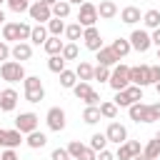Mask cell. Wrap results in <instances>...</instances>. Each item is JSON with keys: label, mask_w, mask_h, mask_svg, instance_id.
I'll use <instances>...</instances> for the list:
<instances>
[{"label": "cell", "mask_w": 160, "mask_h": 160, "mask_svg": "<svg viewBox=\"0 0 160 160\" xmlns=\"http://www.w3.org/2000/svg\"><path fill=\"white\" fill-rule=\"evenodd\" d=\"M128 112H130V120H135V122H152L150 105H145V102H132L128 108Z\"/></svg>", "instance_id": "11"}, {"label": "cell", "mask_w": 160, "mask_h": 160, "mask_svg": "<svg viewBox=\"0 0 160 160\" xmlns=\"http://www.w3.org/2000/svg\"><path fill=\"white\" fill-rule=\"evenodd\" d=\"M68 15H70V2H68V0H58V2L52 5V18H60V20H62V18H68Z\"/></svg>", "instance_id": "26"}, {"label": "cell", "mask_w": 160, "mask_h": 160, "mask_svg": "<svg viewBox=\"0 0 160 160\" xmlns=\"http://www.w3.org/2000/svg\"><path fill=\"white\" fill-rule=\"evenodd\" d=\"M115 160H132V150H130V145H128V142H122V145H118V152H115Z\"/></svg>", "instance_id": "39"}, {"label": "cell", "mask_w": 160, "mask_h": 160, "mask_svg": "<svg viewBox=\"0 0 160 160\" xmlns=\"http://www.w3.org/2000/svg\"><path fill=\"white\" fill-rule=\"evenodd\" d=\"M42 48H45V52H48V55H60V52H62V48H65V42H62L60 38L50 35V38H48V42H45Z\"/></svg>", "instance_id": "22"}, {"label": "cell", "mask_w": 160, "mask_h": 160, "mask_svg": "<svg viewBox=\"0 0 160 160\" xmlns=\"http://www.w3.org/2000/svg\"><path fill=\"white\" fill-rule=\"evenodd\" d=\"M0 160H20V158H18V152H15V150H10V148H8L5 152H0Z\"/></svg>", "instance_id": "46"}, {"label": "cell", "mask_w": 160, "mask_h": 160, "mask_svg": "<svg viewBox=\"0 0 160 160\" xmlns=\"http://www.w3.org/2000/svg\"><path fill=\"white\" fill-rule=\"evenodd\" d=\"M155 138H158V140H160V130H158V135H155Z\"/></svg>", "instance_id": "58"}, {"label": "cell", "mask_w": 160, "mask_h": 160, "mask_svg": "<svg viewBox=\"0 0 160 160\" xmlns=\"http://www.w3.org/2000/svg\"><path fill=\"white\" fill-rule=\"evenodd\" d=\"M92 80L108 82V80H110V70H108V68H102V65H98V68H95V75H92Z\"/></svg>", "instance_id": "41"}, {"label": "cell", "mask_w": 160, "mask_h": 160, "mask_svg": "<svg viewBox=\"0 0 160 160\" xmlns=\"http://www.w3.org/2000/svg\"><path fill=\"white\" fill-rule=\"evenodd\" d=\"M82 32H85V28H82L80 22H72V25H68V28H65L68 40H72V42H75V40H80V38H82Z\"/></svg>", "instance_id": "29"}, {"label": "cell", "mask_w": 160, "mask_h": 160, "mask_svg": "<svg viewBox=\"0 0 160 160\" xmlns=\"http://www.w3.org/2000/svg\"><path fill=\"white\" fill-rule=\"evenodd\" d=\"M38 115L35 112H20L18 118H15V130H20L22 135H30V132H35L38 130Z\"/></svg>", "instance_id": "4"}, {"label": "cell", "mask_w": 160, "mask_h": 160, "mask_svg": "<svg viewBox=\"0 0 160 160\" xmlns=\"http://www.w3.org/2000/svg\"><path fill=\"white\" fill-rule=\"evenodd\" d=\"M100 115L108 118V120H115V115H118V105H115V102H100Z\"/></svg>", "instance_id": "35"}, {"label": "cell", "mask_w": 160, "mask_h": 160, "mask_svg": "<svg viewBox=\"0 0 160 160\" xmlns=\"http://www.w3.org/2000/svg\"><path fill=\"white\" fill-rule=\"evenodd\" d=\"M2 20H5V12H2V10H0V22H2Z\"/></svg>", "instance_id": "56"}, {"label": "cell", "mask_w": 160, "mask_h": 160, "mask_svg": "<svg viewBox=\"0 0 160 160\" xmlns=\"http://www.w3.org/2000/svg\"><path fill=\"white\" fill-rule=\"evenodd\" d=\"M12 55V48H8V42H0V60H8Z\"/></svg>", "instance_id": "44"}, {"label": "cell", "mask_w": 160, "mask_h": 160, "mask_svg": "<svg viewBox=\"0 0 160 160\" xmlns=\"http://www.w3.org/2000/svg\"><path fill=\"white\" fill-rule=\"evenodd\" d=\"M2 38L20 42V22H5L2 25Z\"/></svg>", "instance_id": "21"}, {"label": "cell", "mask_w": 160, "mask_h": 160, "mask_svg": "<svg viewBox=\"0 0 160 160\" xmlns=\"http://www.w3.org/2000/svg\"><path fill=\"white\" fill-rule=\"evenodd\" d=\"M100 105H88L85 108V112H82V120L88 122V125H95V122H100Z\"/></svg>", "instance_id": "23"}, {"label": "cell", "mask_w": 160, "mask_h": 160, "mask_svg": "<svg viewBox=\"0 0 160 160\" xmlns=\"http://www.w3.org/2000/svg\"><path fill=\"white\" fill-rule=\"evenodd\" d=\"M150 38H152V45H158V48H160V28H158V30H152V35H150Z\"/></svg>", "instance_id": "50"}, {"label": "cell", "mask_w": 160, "mask_h": 160, "mask_svg": "<svg viewBox=\"0 0 160 160\" xmlns=\"http://www.w3.org/2000/svg\"><path fill=\"white\" fill-rule=\"evenodd\" d=\"M155 90H158V95H160V82H155Z\"/></svg>", "instance_id": "57"}, {"label": "cell", "mask_w": 160, "mask_h": 160, "mask_svg": "<svg viewBox=\"0 0 160 160\" xmlns=\"http://www.w3.org/2000/svg\"><path fill=\"white\" fill-rule=\"evenodd\" d=\"M125 95H128L130 102H140V100H142V88H138V85H128V88H125Z\"/></svg>", "instance_id": "37"}, {"label": "cell", "mask_w": 160, "mask_h": 160, "mask_svg": "<svg viewBox=\"0 0 160 160\" xmlns=\"http://www.w3.org/2000/svg\"><path fill=\"white\" fill-rule=\"evenodd\" d=\"M130 85H138V88L152 85V78H150V65H135V68H130Z\"/></svg>", "instance_id": "6"}, {"label": "cell", "mask_w": 160, "mask_h": 160, "mask_svg": "<svg viewBox=\"0 0 160 160\" xmlns=\"http://www.w3.org/2000/svg\"><path fill=\"white\" fill-rule=\"evenodd\" d=\"M50 160H70L68 148H55V150H52V155H50Z\"/></svg>", "instance_id": "43"}, {"label": "cell", "mask_w": 160, "mask_h": 160, "mask_svg": "<svg viewBox=\"0 0 160 160\" xmlns=\"http://www.w3.org/2000/svg\"><path fill=\"white\" fill-rule=\"evenodd\" d=\"M12 58H15L18 62L30 60V58H32V48H30V42H15V45H12Z\"/></svg>", "instance_id": "16"}, {"label": "cell", "mask_w": 160, "mask_h": 160, "mask_svg": "<svg viewBox=\"0 0 160 160\" xmlns=\"http://www.w3.org/2000/svg\"><path fill=\"white\" fill-rule=\"evenodd\" d=\"M158 60H160V48H158Z\"/></svg>", "instance_id": "59"}, {"label": "cell", "mask_w": 160, "mask_h": 160, "mask_svg": "<svg viewBox=\"0 0 160 160\" xmlns=\"http://www.w3.org/2000/svg\"><path fill=\"white\" fill-rule=\"evenodd\" d=\"M75 75L80 78V82H90L92 80V75H95V68L90 65V62H78V70H75Z\"/></svg>", "instance_id": "20"}, {"label": "cell", "mask_w": 160, "mask_h": 160, "mask_svg": "<svg viewBox=\"0 0 160 160\" xmlns=\"http://www.w3.org/2000/svg\"><path fill=\"white\" fill-rule=\"evenodd\" d=\"M98 65H102V68H115L118 65V55L112 52V48H100L98 50Z\"/></svg>", "instance_id": "15"}, {"label": "cell", "mask_w": 160, "mask_h": 160, "mask_svg": "<svg viewBox=\"0 0 160 160\" xmlns=\"http://www.w3.org/2000/svg\"><path fill=\"white\" fill-rule=\"evenodd\" d=\"M142 155H145V158H150V160H158V158H160V140H158V138H155V140H150V142L145 145Z\"/></svg>", "instance_id": "27"}, {"label": "cell", "mask_w": 160, "mask_h": 160, "mask_svg": "<svg viewBox=\"0 0 160 160\" xmlns=\"http://www.w3.org/2000/svg\"><path fill=\"white\" fill-rule=\"evenodd\" d=\"M98 15H100L102 20H112V18L118 15V5H115L112 0H102V2L98 5Z\"/></svg>", "instance_id": "17"}, {"label": "cell", "mask_w": 160, "mask_h": 160, "mask_svg": "<svg viewBox=\"0 0 160 160\" xmlns=\"http://www.w3.org/2000/svg\"><path fill=\"white\" fill-rule=\"evenodd\" d=\"M2 2H5V0H0V5H2Z\"/></svg>", "instance_id": "60"}, {"label": "cell", "mask_w": 160, "mask_h": 160, "mask_svg": "<svg viewBox=\"0 0 160 160\" xmlns=\"http://www.w3.org/2000/svg\"><path fill=\"white\" fill-rule=\"evenodd\" d=\"M128 145H130V150H132V158L142 152V148H140V142H138V140H128Z\"/></svg>", "instance_id": "48"}, {"label": "cell", "mask_w": 160, "mask_h": 160, "mask_svg": "<svg viewBox=\"0 0 160 160\" xmlns=\"http://www.w3.org/2000/svg\"><path fill=\"white\" fill-rule=\"evenodd\" d=\"M72 92H75L78 100H88L90 92H92V88H90V82H78V85L72 88Z\"/></svg>", "instance_id": "33"}, {"label": "cell", "mask_w": 160, "mask_h": 160, "mask_svg": "<svg viewBox=\"0 0 160 160\" xmlns=\"http://www.w3.org/2000/svg\"><path fill=\"white\" fill-rule=\"evenodd\" d=\"M132 160H150V158H145V155H142V152H140V155H135V158H132Z\"/></svg>", "instance_id": "54"}, {"label": "cell", "mask_w": 160, "mask_h": 160, "mask_svg": "<svg viewBox=\"0 0 160 160\" xmlns=\"http://www.w3.org/2000/svg\"><path fill=\"white\" fill-rule=\"evenodd\" d=\"M105 145H108V138H105V132H95V135L90 138V148H92L95 152H102V150H105Z\"/></svg>", "instance_id": "31"}, {"label": "cell", "mask_w": 160, "mask_h": 160, "mask_svg": "<svg viewBox=\"0 0 160 160\" xmlns=\"http://www.w3.org/2000/svg\"><path fill=\"white\" fill-rule=\"evenodd\" d=\"M5 145H8V130L0 128V148H5Z\"/></svg>", "instance_id": "51"}, {"label": "cell", "mask_w": 160, "mask_h": 160, "mask_svg": "<svg viewBox=\"0 0 160 160\" xmlns=\"http://www.w3.org/2000/svg\"><path fill=\"white\" fill-rule=\"evenodd\" d=\"M100 100H102V98H100V92H95V90H92V92H90V98H88L85 102H88V105H100Z\"/></svg>", "instance_id": "47"}, {"label": "cell", "mask_w": 160, "mask_h": 160, "mask_svg": "<svg viewBox=\"0 0 160 160\" xmlns=\"http://www.w3.org/2000/svg\"><path fill=\"white\" fill-rule=\"evenodd\" d=\"M150 78L152 82H160V65H150Z\"/></svg>", "instance_id": "49"}, {"label": "cell", "mask_w": 160, "mask_h": 160, "mask_svg": "<svg viewBox=\"0 0 160 160\" xmlns=\"http://www.w3.org/2000/svg\"><path fill=\"white\" fill-rule=\"evenodd\" d=\"M20 142H22V132H20V130H8V145H5V148L12 150V148H18Z\"/></svg>", "instance_id": "38"}, {"label": "cell", "mask_w": 160, "mask_h": 160, "mask_svg": "<svg viewBox=\"0 0 160 160\" xmlns=\"http://www.w3.org/2000/svg\"><path fill=\"white\" fill-rule=\"evenodd\" d=\"M32 150H38V148H42L45 142H48V138H45V132H40V130H35V132H30L28 135V140H25Z\"/></svg>", "instance_id": "25"}, {"label": "cell", "mask_w": 160, "mask_h": 160, "mask_svg": "<svg viewBox=\"0 0 160 160\" xmlns=\"http://www.w3.org/2000/svg\"><path fill=\"white\" fill-rule=\"evenodd\" d=\"M110 48H112V52L118 55V60H120V58H125V55L132 50L130 40H125V38H118V40H112V45H110Z\"/></svg>", "instance_id": "19"}, {"label": "cell", "mask_w": 160, "mask_h": 160, "mask_svg": "<svg viewBox=\"0 0 160 160\" xmlns=\"http://www.w3.org/2000/svg\"><path fill=\"white\" fill-rule=\"evenodd\" d=\"M0 75H2V80H8V82H20V80L28 78L22 62H18V60H5V62L0 65Z\"/></svg>", "instance_id": "1"}, {"label": "cell", "mask_w": 160, "mask_h": 160, "mask_svg": "<svg viewBox=\"0 0 160 160\" xmlns=\"http://www.w3.org/2000/svg\"><path fill=\"white\" fill-rule=\"evenodd\" d=\"M5 2H8V8H10L12 12H18V15L30 10V2H28V0H5Z\"/></svg>", "instance_id": "36"}, {"label": "cell", "mask_w": 160, "mask_h": 160, "mask_svg": "<svg viewBox=\"0 0 160 160\" xmlns=\"http://www.w3.org/2000/svg\"><path fill=\"white\" fill-rule=\"evenodd\" d=\"M38 2H42V5H48V8H52V5L58 2V0H38Z\"/></svg>", "instance_id": "53"}, {"label": "cell", "mask_w": 160, "mask_h": 160, "mask_svg": "<svg viewBox=\"0 0 160 160\" xmlns=\"http://www.w3.org/2000/svg\"><path fill=\"white\" fill-rule=\"evenodd\" d=\"M112 102H115L118 108H130V105H132V102L128 100V95H125V90H120V92H115V100H112Z\"/></svg>", "instance_id": "42"}, {"label": "cell", "mask_w": 160, "mask_h": 160, "mask_svg": "<svg viewBox=\"0 0 160 160\" xmlns=\"http://www.w3.org/2000/svg\"><path fill=\"white\" fill-rule=\"evenodd\" d=\"M22 85H25V100H28V102H40V100L45 98V88H42L40 78L30 75V78L22 80Z\"/></svg>", "instance_id": "3"}, {"label": "cell", "mask_w": 160, "mask_h": 160, "mask_svg": "<svg viewBox=\"0 0 160 160\" xmlns=\"http://www.w3.org/2000/svg\"><path fill=\"white\" fill-rule=\"evenodd\" d=\"M130 45H132V50H138V52H148L150 45H152V38H150L145 30H132V32H130Z\"/></svg>", "instance_id": "8"}, {"label": "cell", "mask_w": 160, "mask_h": 160, "mask_svg": "<svg viewBox=\"0 0 160 160\" xmlns=\"http://www.w3.org/2000/svg\"><path fill=\"white\" fill-rule=\"evenodd\" d=\"M28 15H30L32 20H38V25H42V22H50V18H52V8L42 5V2H32L30 10H28Z\"/></svg>", "instance_id": "10"}, {"label": "cell", "mask_w": 160, "mask_h": 160, "mask_svg": "<svg viewBox=\"0 0 160 160\" xmlns=\"http://www.w3.org/2000/svg\"><path fill=\"white\" fill-rule=\"evenodd\" d=\"M82 40H85V48H88V50H95V52H98V50L102 48V38H100L98 28H85Z\"/></svg>", "instance_id": "13"}, {"label": "cell", "mask_w": 160, "mask_h": 160, "mask_svg": "<svg viewBox=\"0 0 160 160\" xmlns=\"http://www.w3.org/2000/svg\"><path fill=\"white\" fill-rule=\"evenodd\" d=\"M45 120H48V128L50 130H55V132L65 130V110L62 108H50L48 115H45Z\"/></svg>", "instance_id": "9"}, {"label": "cell", "mask_w": 160, "mask_h": 160, "mask_svg": "<svg viewBox=\"0 0 160 160\" xmlns=\"http://www.w3.org/2000/svg\"><path fill=\"white\" fill-rule=\"evenodd\" d=\"M105 138H108V142L122 145V142H128V130H125V125H120V122H110L108 130H105Z\"/></svg>", "instance_id": "12"}, {"label": "cell", "mask_w": 160, "mask_h": 160, "mask_svg": "<svg viewBox=\"0 0 160 160\" xmlns=\"http://www.w3.org/2000/svg\"><path fill=\"white\" fill-rule=\"evenodd\" d=\"M48 68H50L52 72H62V70H65V58H62V55H50Z\"/></svg>", "instance_id": "34"}, {"label": "cell", "mask_w": 160, "mask_h": 160, "mask_svg": "<svg viewBox=\"0 0 160 160\" xmlns=\"http://www.w3.org/2000/svg\"><path fill=\"white\" fill-rule=\"evenodd\" d=\"M30 40H32L35 45H45V42H48V28L35 25V28H32V32H30Z\"/></svg>", "instance_id": "24"}, {"label": "cell", "mask_w": 160, "mask_h": 160, "mask_svg": "<svg viewBox=\"0 0 160 160\" xmlns=\"http://www.w3.org/2000/svg\"><path fill=\"white\" fill-rule=\"evenodd\" d=\"M15 105H18V92H15L12 88L2 90V92H0V110L10 112V110H15Z\"/></svg>", "instance_id": "14"}, {"label": "cell", "mask_w": 160, "mask_h": 160, "mask_svg": "<svg viewBox=\"0 0 160 160\" xmlns=\"http://www.w3.org/2000/svg\"><path fill=\"white\" fill-rule=\"evenodd\" d=\"M142 22H145L148 28L158 30V28H160V12H158V10H148V12L142 15Z\"/></svg>", "instance_id": "32"}, {"label": "cell", "mask_w": 160, "mask_h": 160, "mask_svg": "<svg viewBox=\"0 0 160 160\" xmlns=\"http://www.w3.org/2000/svg\"><path fill=\"white\" fill-rule=\"evenodd\" d=\"M60 55H62L65 60H78V45H75V42H68Z\"/></svg>", "instance_id": "40"}, {"label": "cell", "mask_w": 160, "mask_h": 160, "mask_svg": "<svg viewBox=\"0 0 160 160\" xmlns=\"http://www.w3.org/2000/svg\"><path fill=\"white\" fill-rule=\"evenodd\" d=\"M68 2H78V5H82V2H85V0H68Z\"/></svg>", "instance_id": "55"}, {"label": "cell", "mask_w": 160, "mask_h": 160, "mask_svg": "<svg viewBox=\"0 0 160 160\" xmlns=\"http://www.w3.org/2000/svg\"><path fill=\"white\" fill-rule=\"evenodd\" d=\"M140 18H142V15H140V10H138L135 5H128V8H122V12H120V20L128 22V25H135Z\"/></svg>", "instance_id": "18"}, {"label": "cell", "mask_w": 160, "mask_h": 160, "mask_svg": "<svg viewBox=\"0 0 160 160\" xmlns=\"http://www.w3.org/2000/svg\"><path fill=\"white\" fill-rule=\"evenodd\" d=\"M98 8L92 5V2H82L80 5V12H78V22L82 25V28H95V22H98Z\"/></svg>", "instance_id": "5"}, {"label": "cell", "mask_w": 160, "mask_h": 160, "mask_svg": "<svg viewBox=\"0 0 160 160\" xmlns=\"http://www.w3.org/2000/svg\"><path fill=\"white\" fill-rule=\"evenodd\" d=\"M48 32L55 35V38H60V35L65 32V22H62L60 18H50V22H48Z\"/></svg>", "instance_id": "28"}, {"label": "cell", "mask_w": 160, "mask_h": 160, "mask_svg": "<svg viewBox=\"0 0 160 160\" xmlns=\"http://www.w3.org/2000/svg\"><path fill=\"white\" fill-rule=\"evenodd\" d=\"M110 88L115 90V92H120V90H125L128 85H130V68L128 65H115L112 68V72H110Z\"/></svg>", "instance_id": "2"}, {"label": "cell", "mask_w": 160, "mask_h": 160, "mask_svg": "<svg viewBox=\"0 0 160 160\" xmlns=\"http://www.w3.org/2000/svg\"><path fill=\"white\" fill-rule=\"evenodd\" d=\"M150 118H152V122L160 120V102H152L150 105Z\"/></svg>", "instance_id": "45"}, {"label": "cell", "mask_w": 160, "mask_h": 160, "mask_svg": "<svg viewBox=\"0 0 160 160\" xmlns=\"http://www.w3.org/2000/svg\"><path fill=\"white\" fill-rule=\"evenodd\" d=\"M68 152H70L72 160H98V158H95V150H92V148H85L80 140H72V142L68 145Z\"/></svg>", "instance_id": "7"}, {"label": "cell", "mask_w": 160, "mask_h": 160, "mask_svg": "<svg viewBox=\"0 0 160 160\" xmlns=\"http://www.w3.org/2000/svg\"><path fill=\"white\" fill-rule=\"evenodd\" d=\"M98 160H115V155H112V152H108V150H102V152L98 155Z\"/></svg>", "instance_id": "52"}, {"label": "cell", "mask_w": 160, "mask_h": 160, "mask_svg": "<svg viewBox=\"0 0 160 160\" xmlns=\"http://www.w3.org/2000/svg\"><path fill=\"white\" fill-rule=\"evenodd\" d=\"M60 85H62V88H75V85H78L75 70H62V72H60Z\"/></svg>", "instance_id": "30"}]
</instances>
